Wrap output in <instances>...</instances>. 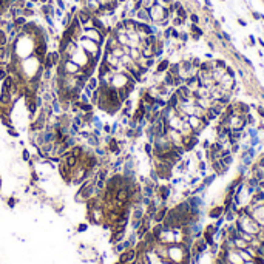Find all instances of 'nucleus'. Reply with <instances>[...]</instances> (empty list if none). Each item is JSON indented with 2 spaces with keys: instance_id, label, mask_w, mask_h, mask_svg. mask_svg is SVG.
<instances>
[{
  "instance_id": "nucleus-1",
  "label": "nucleus",
  "mask_w": 264,
  "mask_h": 264,
  "mask_svg": "<svg viewBox=\"0 0 264 264\" xmlns=\"http://www.w3.org/2000/svg\"><path fill=\"white\" fill-rule=\"evenodd\" d=\"M148 14H150V19H152V23H158L159 20L169 17L170 19V12L167 9V6H162L161 3H156L153 5L150 9H148Z\"/></svg>"
},
{
  "instance_id": "nucleus-2",
  "label": "nucleus",
  "mask_w": 264,
  "mask_h": 264,
  "mask_svg": "<svg viewBox=\"0 0 264 264\" xmlns=\"http://www.w3.org/2000/svg\"><path fill=\"white\" fill-rule=\"evenodd\" d=\"M82 36L93 40V42H96V43H99V45H102V42L105 39V36L98 28H85V30H82Z\"/></svg>"
},
{
  "instance_id": "nucleus-3",
  "label": "nucleus",
  "mask_w": 264,
  "mask_h": 264,
  "mask_svg": "<svg viewBox=\"0 0 264 264\" xmlns=\"http://www.w3.org/2000/svg\"><path fill=\"white\" fill-rule=\"evenodd\" d=\"M137 256V252L136 249H127L121 253V256H119V262H122V264H131Z\"/></svg>"
},
{
  "instance_id": "nucleus-4",
  "label": "nucleus",
  "mask_w": 264,
  "mask_h": 264,
  "mask_svg": "<svg viewBox=\"0 0 264 264\" xmlns=\"http://www.w3.org/2000/svg\"><path fill=\"white\" fill-rule=\"evenodd\" d=\"M134 19H136L137 22H144V23H152V19H150L148 9H145V8H141V9H137V11H136V16H134Z\"/></svg>"
},
{
  "instance_id": "nucleus-5",
  "label": "nucleus",
  "mask_w": 264,
  "mask_h": 264,
  "mask_svg": "<svg viewBox=\"0 0 264 264\" xmlns=\"http://www.w3.org/2000/svg\"><path fill=\"white\" fill-rule=\"evenodd\" d=\"M175 93H176L178 96H185V98H190V96H191V90H190V87H187L185 84L179 85L178 90H176Z\"/></svg>"
},
{
  "instance_id": "nucleus-6",
  "label": "nucleus",
  "mask_w": 264,
  "mask_h": 264,
  "mask_svg": "<svg viewBox=\"0 0 264 264\" xmlns=\"http://www.w3.org/2000/svg\"><path fill=\"white\" fill-rule=\"evenodd\" d=\"M169 66H170V60H169V59H164V60H161V62L158 63L156 73H165V71L169 70Z\"/></svg>"
},
{
  "instance_id": "nucleus-7",
  "label": "nucleus",
  "mask_w": 264,
  "mask_h": 264,
  "mask_svg": "<svg viewBox=\"0 0 264 264\" xmlns=\"http://www.w3.org/2000/svg\"><path fill=\"white\" fill-rule=\"evenodd\" d=\"M167 105H169V107H172V108H175V110L179 107V99H178L176 93H173V94L170 96V99L167 101Z\"/></svg>"
},
{
  "instance_id": "nucleus-8",
  "label": "nucleus",
  "mask_w": 264,
  "mask_h": 264,
  "mask_svg": "<svg viewBox=\"0 0 264 264\" xmlns=\"http://www.w3.org/2000/svg\"><path fill=\"white\" fill-rule=\"evenodd\" d=\"M128 56H130V57H131L134 62H137V60L142 57V54H141V50H139V48H130Z\"/></svg>"
},
{
  "instance_id": "nucleus-9",
  "label": "nucleus",
  "mask_w": 264,
  "mask_h": 264,
  "mask_svg": "<svg viewBox=\"0 0 264 264\" xmlns=\"http://www.w3.org/2000/svg\"><path fill=\"white\" fill-rule=\"evenodd\" d=\"M190 34H195V36L202 37V36H204V30H201V28H199V25H195V23H190Z\"/></svg>"
},
{
  "instance_id": "nucleus-10",
  "label": "nucleus",
  "mask_w": 264,
  "mask_h": 264,
  "mask_svg": "<svg viewBox=\"0 0 264 264\" xmlns=\"http://www.w3.org/2000/svg\"><path fill=\"white\" fill-rule=\"evenodd\" d=\"M165 215H167V209H161V210H158L156 213H155V221L156 223H162L164 221V218H165Z\"/></svg>"
},
{
  "instance_id": "nucleus-11",
  "label": "nucleus",
  "mask_w": 264,
  "mask_h": 264,
  "mask_svg": "<svg viewBox=\"0 0 264 264\" xmlns=\"http://www.w3.org/2000/svg\"><path fill=\"white\" fill-rule=\"evenodd\" d=\"M124 235H125V232H114L113 236H111V243H113V244L121 243L122 239H124Z\"/></svg>"
},
{
  "instance_id": "nucleus-12",
  "label": "nucleus",
  "mask_w": 264,
  "mask_h": 264,
  "mask_svg": "<svg viewBox=\"0 0 264 264\" xmlns=\"http://www.w3.org/2000/svg\"><path fill=\"white\" fill-rule=\"evenodd\" d=\"M162 84L167 85V87H173V74L169 73V71H165V76H164V82Z\"/></svg>"
},
{
  "instance_id": "nucleus-13",
  "label": "nucleus",
  "mask_w": 264,
  "mask_h": 264,
  "mask_svg": "<svg viewBox=\"0 0 264 264\" xmlns=\"http://www.w3.org/2000/svg\"><path fill=\"white\" fill-rule=\"evenodd\" d=\"M176 16H178V17H181L182 20H187V19H188V12H187V9H185L182 5H181V6L176 9Z\"/></svg>"
},
{
  "instance_id": "nucleus-14",
  "label": "nucleus",
  "mask_w": 264,
  "mask_h": 264,
  "mask_svg": "<svg viewBox=\"0 0 264 264\" xmlns=\"http://www.w3.org/2000/svg\"><path fill=\"white\" fill-rule=\"evenodd\" d=\"M159 193H161V198L165 201L167 198H169V195H170V187H167V185H162L161 188H159Z\"/></svg>"
},
{
  "instance_id": "nucleus-15",
  "label": "nucleus",
  "mask_w": 264,
  "mask_h": 264,
  "mask_svg": "<svg viewBox=\"0 0 264 264\" xmlns=\"http://www.w3.org/2000/svg\"><path fill=\"white\" fill-rule=\"evenodd\" d=\"M223 212H224L223 207H216V209H213L209 215H210V218H219L221 215H223Z\"/></svg>"
},
{
  "instance_id": "nucleus-16",
  "label": "nucleus",
  "mask_w": 264,
  "mask_h": 264,
  "mask_svg": "<svg viewBox=\"0 0 264 264\" xmlns=\"http://www.w3.org/2000/svg\"><path fill=\"white\" fill-rule=\"evenodd\" d=\"M98 84H99V79H96V77H90V80L87 82V87L90 88V90H98L96 87H98Z\"/></svg>"
},
{
  "instance_id": "nucleus-17",
  "label": "nucleus",
  "mask_w": 264,
  "mask_h": 264,
  "mask_svg": "<svg viewBox=\"0 0 264 264\" xmlns=\"http://www.w3.org/2000/svg\"><path fill=\"white\" fill-rule=\"evenodd\" d=\"M188 19H190V22L191 23H195V25H199V16L196 14V12H191V14H188Z\"/></svg>"
},
{
  "instance_id": "nucleus-18",
  "label": "nucleus",
  "mask_w": 264,
  "mask_h": 264,
  "mask_svg": "<svg viewBox=\"0 0 264 264\" xmlns=\"http://www.w3.org/2000/svg\"><path fill=\"white\" fill-rule=\"evenodd\" d=\"M213 65H215V68H224V70H226V66H227L226 60H223V59H216V60H213Z\"/></svg>"
},
{
  "instance_id": "nucleus-19",
  "label": "nucleus",
  "mask_w": 264,
  "mask_h": 264,
  "mask_svg": "<svg viewBox=\"0 0 264 264\" xmlns=\"http://www.w3.org/2000/svg\"><path fill=\"white\" fill-rule=\"evenodd\" d=\"M184 22H185V20H182L181 17L175 16V17H173V22H172V27H175V28H176V27H181V25H184Z\"/></svg>"
},
{
  "instance_id": "nucleus-20",
  "label": "nucleus",
  "mask_w": 264,
  "mask_h": 264,
  "mask_svg": "<svg viewBox=\"0 0 264 264\" xmlns=\"http://www.w3.org/2000/svg\"><path fill=\"white\" fill-rule=\"evenodd\" d=\"M221 161H223V164H224L226 167H230V164L233 162V158H232V155H229V156H224V158H221Z\"/></svg>"
},
{
  "instance_id": "nucleus-21",
  "label": "nucleus",
  "mask_w": 264,
  "mask_h": 264,
  "mask_svg": "<svg viewBox=\"0 0 264 264\" xmlns=\"http://www.w3.org/2000/svg\"><path fill=\"white\" fill-rule=\"evenodd\" d=\"M215 178H216V175H210V176H207V178L204 179V182H202V184L207 187V185H210V184L213 182V179H215Z\"/></svg>"
},
{
  "instance_id": "nucleus-22",
  "label": "nucleus",
  "mask_w": 264,
  "mask_h": 264,
  "mask_svg": "<svg viewBox=\"0 0 264 264\" xmlns=\"http://www.w3.org/2000/svg\"><path fill=\"white\" fill-rule=\"evenodd\" d=\"M178 40H181L182 43H185V42L188 40V33H185V31L179 33V39H178Z\"/></svg>"
},
{
  "instance_id": "nucleus-23",
  "label": "nucleus",
  "mask_w": 264,
  "mask_h": 264,
  "mask_svg": "<svg viewBox=\"0 0 264 264\" xmlns=\"http://www.w3.org/2000/svg\"><path fill=\"white\" fill-rule=\"evenodd\" d=\"M190 60H191V65H193V68L198 70V68L201 66V60H199L198 57H193V59H190Z\"/></svg>"
},
{
  "instance_id": "nucleus-24",
  "label": "nucleus",
  "mask_w": 264,
  "mask_h": 264,
  "mask_svg": "<svg viewBox=\"0 0 264 264\" xmlns=\"http://www.w3.org/2000/svg\"><path fill=\"white\" fill-rule=\"evenodd\" d=\"M249 134H250L252 139H253V137H258V130L253 128V127H250V128H249Z\"/></svg>"
},
{
  "instance_id": "nucleus-25",
  "label": "nucleus",
  "mask_w": 264,
  "mask_h": 264,
  "mask_svg": "<svg viewBox=\"0 0 264 264\" xmlns=\"http://www.w3.org/2000/svg\"><path fill=\"white\" fill-rule=\"evenodd\" d=\"M172 39H176V40L179 39V31H178V30H176L175 27L172 28Z\"/></svg>"
},
{
  "instance_id": "nucleus-26",
  "label": "nucleus",
  "mask_w": 264,
  "mask_h": 264,
  "mask_svg": "<svg viewBox=\"0 0 264 264\" xmlns=\"http://www.w3.org/2000/svg\"><path fill=\"white\" fill-rule=\"evenodd\" d=\"M221 33H223V39H224V42H229V43H230V40H232L230 34H229V33H226V31H221Z\"/></svg>"
},
{
  "instance_id": "nucleus-27",
  "label": "nucleus",
  "mask_w": 264,
  "mask_h": 264,
  "mask_svg": "<svg viewBox=\"0 0 264 264\" xmlns=\"http://www.w3.org/2000/svg\"><path fill=\"white\" fill-rule=\"evenodd\" d=\"M145 152H147V155H152V153H153V145H152V142H148L147 145H145Z\"/></svg>"
},
{
  "instance_id": "nucleus-28",
  "label": "nucleus",
  "mask_w": 264,
  "mask_h": 264,
  "mask_svg": "<svg viewBox=\"0 0 264 264\" xmlns=\"http://www.w3.org/2000/svg\"><path fill=\"white\" fill-rule=\"evenodd\" d=\"M213 28H215V31H219V30H221V22L215 20V22H213Z\"/></svg>"
},
{
  "instance_id": "nucleus-29",
  "label": "nucleus",
  "mask_w": 264,
  "mask_h": 264,
  "mask_svg": "<svg viewBox=\"0 0 264 264\" xmlns=\"http://www.w3.org/2000/svg\"><path fill=\"white\" fill-rule=\"evenodd\" d=\"M252 17H253L255 20H261V14L256 12V11H252Z\"/></svg>"
},
{
  "instance_id": "nucleus-30",
  "label": "nucleus",
  "mask_w": 264,
  "mask_h": 264,
  "mask_svg": "<svg viewBox=\"0 0 264 264\" xmlns=\"http://www.w3.org/2000/svg\"><path fill=\"white\" fill-rule=\"evenodd\" d=\"M56 2H57L59 9H65V3H63V0H56Z\"/></svg>"
},
{
  "instance_id": "nucleus-31",
  "label": "nucleus",
  "mask_w": 264,
  "mask_h": 264,
  "mask_svg": "<svg viewBox=\"0 0 264 264\" xmlns=\"http://www.w3.org/2000/svg\"><path fill=\"white\" fill-rule=\"evenodd\" d=\"M201 145H202V148H205V150H209V148H210V142H209V141H204V142L201 144Z\"/></svg>"
},
{
  "instance_id": "nucleus-32",
  "label": "nucleus",
  "mask_w": 264,
  "mask_h": 264,
  "mask_svg": "<svg viewBox=\"0 0 264 264\" xmlns=\"http://www.w3.org/2000/svg\"><path fill=\"white\" fill-rule=\"evenodd\" d=\"M256 110H258L259 116H261V117H264V107H256Z\"/></svg>"
},
{
  "instance_id": "nucleus-33",
  "label": "nucleus",
  "mask_w": 264,
  "mask_h": 264,
  "mask_svg": "<svg viewBox=\"0 0 264 264\" xmlns=\"http://www.w3.org/2000/svg\"><path fill=\"white\" fill-rule=\"evenodd\" d=\"M258 165L261 167V169H264V155L259 158V162H258Z\"/></svg>"
},
{
  "instance_id": "nucleus-34",
  "label": "nucleus",
  "mask_w": 264,
  "mask_h": 264,
  "mask_svg": "<svg viewBox=\"0 0 264 264\" xmlns=\"http://www.w3.org/2000/svg\"><path fill=\"white\" fill-rule=\"evenodd\" d=\"M238 23H239L241 27H247V22H246V20H243V19H238Z\"/></svg>"
},
{
  "instance_id": "nucleus-35",
  "label": "nucleus",
  "mask_w": 264,
  "mask_h": 264,
  "mask_svg": "<svg viewBox=\"0 0 264 264\" xmlns=\"http://www.w3.org/2000/svg\"><path fill=\"white\" fill-rule=\"evenodd\" d=\"M249 40H250V45H255V43H256V39H255V37H253L252 34L249 36Z\"/></svg>"
},
{
  "instance_id": "nucleus-36",
  "label": "nucleus",
  "mask_w": 264,
  "mask_h": 264,
  "mask_svg": "<svg viewBox=\"0 0 264 264\" xmlns=\"http://www.w3.org/2000/svg\"><path fill=\"white\" fill-rule=\"evenodd\" d=\"M243 60H244V62H246V63H247L249 66H253V63H252V62H250V60H249V59H247L246 56H243Z\"/></svg>"
},
{
  "instance_id": "nucleus-37",
  "label": "nucleus",
  "mask_w": 264,
  "mask_h": 264,
  "mask_svg": "<svg viewBox=\"0 0 264 264\" xmlns=\"http://www.w3.org/2000/svg\"><path fill=\"white\" fill-rule=\"evenodd\" d=\"M199 170H205V162L204 161H199Z\"/></svg>"
},
{
  "instance_id": "nucleus-38",
  "label": "nucleus",
  "mask_w": 264,
  "mask_h": 264,
  "mask_svg": "<svg viewBox=\"0 0 264 264\" xmlns=\"http://www.w3.org/2000/svg\"><path fill=\"white\" fill-rule=\"evenodd\" d=\"M23 159H25V161L30 159V153H28V152H23Z\"/></svg>"
},
{
  "instance_id": "nucleus-39",
  "label": "nucleus",
  "mask_w": 264,
  "mask_h": 264,
  "mask_svg": "<svg viewBox=\"0 0 264 264\" xmlns=\"http://www.w3.org/2000/svg\"><path fill=\"white\" fill-rule=\"evenodd\" d=\"M196 158H198L199 161H202V152H196Z\"/></svg>"
},
{
  "instance_id": "nucleus-40",
  "label": "nucleus",
  "mask_w": 264,
  "mask_h": 264,
  "mask_svg": "<svg viewBox=\"0 0 264 264\" xmlns=\"http://www.w3.org/2000/svg\"><path fill=\"white\" fill-rule=\"evenodd\" d=\"M207 45H209V48H210L212 51L215 50V45H213V42H207Z\"/></svg>"
},
{
  "instance_id": "nucleus-41",
  "label": "nucleus",
  "mask_w": 264,
  "mask_h": 264,
  "mask_svg": "<svg viewBox=\"0 0 264 264\" xmlns=\"http://www.w3.org/2000/svg\"><path fill=\"white\" fill-rule=\"evenodd\" d=\"M205 8H212V2H210V0H205Z\"/></svg>"
},
{
  "instance_id": "nucleus-42",
  "label": "nucleus",
  "mask_w": 264,
  "mask_h": 264,
  "mask_svg": "<svg viewBox=\"0 0 264 264\" xmlns=\"http://www.w3.org/2000/svg\"><path fill=\"white\" fill-rule=\"evenodd\" d=\"M258 43H259V45L264 48V40H262V39H258Z\"/></svg>"
},
{
  "instance_id": "nucleus-43",
  "label": "nucleus",
  "mask_w": 264,
  "mask_h": 264,
  "mask_svg": "<svg viewBox=\"0 0 264 264\" xmlns=\"http://www.w3.org/2000/svg\"><path fill=\"white\" fill-rule=\"evenodd\" d=\"M98 2H99L101 5H104V3H107V2H108V0H98Z\"/></svg>"
},
{
  "instance_id": "nucleus-44",
  "label": "nucleus",
  "mask_w": 264,
  "mask_h": 264,
  "mask_svg": "<svg viewBox=\"0 0 264 264\" xmlns=\"http://www.w3.org/2000/svg\"><path fill=\"white\" fill-rule=\"evenodd\" d=\"M261 20H262V22H264V16H261Z\"/></svg>"
},
{
  "instance_id": "nucleus-45",
  "label": "nucleus",
  "mask_w": 264,
  "mask_h": 264,
  "mask_svg": "<svg viewBox=\"0 0 264 264\" xmlns=\"http://www.w3.org/2000/svg\"><path fill=\"white\" fill-rule=\"evenodd\" d=\"M221 2H226V0H221Z\"/></svg>"
}]
</instances>
